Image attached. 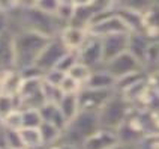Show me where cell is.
Listing matches in <instances>:
<instances>
[{
	"label": "cell",
	"instance_id": "10",
	"mask_svg": "<svg viewBox=\"0 0 159 149\" xmlns=\"http://www.w3.org/2000/svg\"><path fill=\"white\" fill-rule=\"evenodd\" d=\"M119 142L117 132L114 130L107 128H98L92 136H89L83 143V149H108Z\"/></svg>",
	"mask_w": 159,
	"mask_h": 149
},
{
	"label": "cell",
	"instance_id": "31",
	"mask_svg": "<svg viewBox=\"0 0 159 149\" xmlns=\"http://www.w3.org/2000/svg\"><path fill=\"white\" fill-rule=\"evenodd\" d=\"M59 89H60V92H62L63 95H71V94H78L80 90H81V84L66 74L63 77V80L60 81Z\"/></svg>",
	"mask_w": 159,
	"mask_h": 149
},
{
	"label": "cell",
	"instance_id": "8",
	"mask_svg": "<svg viewBox=\"0 0 159 149\" xmlns=\"http://www.w3.org/2000/svg\"><path fill=\"white\" fill-rule=\"evenodd\" d=\"M116 90H99V89H87L81 88L78 92V105L80 110L87 112H96L104 105L108 98L114 94Z\"/></svg>",
	"mask_w": 159,
	"mask_h": 149
},
{
	"label": "cell",
	"instance_id": "7",
	"mask_svg": "<svg viewBox=\"0 0 159 149\" xmlns=\"http://www.w3.org/2000/svg\"><path fill=\"white\" fill-rule=\"evenodd\" d=\"M128 42H129V32L128 33H114V35L101 38L102 62L107 63L111 59L117 57L119 54L128 51Z\"/></svg>",
	"mask_w": 159,
	"mask_h": 149
},
{
	"label": "cell",
	"instance_id": "6",
	"mask_svg": "<svg viewBox=\"0 0 159 149\" xmlns=\"http://www.w3.org/2000/svg\"><path fill=\"white\" fill-rule=\"evenodd\" d=\"M78 62L84 63L90 70H98L102 68L104 62H102V47H101V38L89 35L87 39L84 41V44L81 45L78 51Z\"/></svg>",
	"mask_w": 159,
	"mask_h": 149
},
{
	"label": "cell",
	"instance_id": "41",
	"mask_svg": "<svg viewBox=\"0 0 159 149\" xmlns=\"http://www.w3.org/2000/svg\"><path fill=\"white\" fill-rule=\"evenodd\" d=\"M108 149H134V148H131V146H128V145H123V143H120V142H117L116 145H113V146H110Z\"/></svg>",
	"mask_w": 159,
	"mask_h": 149
},
{
	"label": "cell",
	"instance_id": "3",
	"mask_svg": "<svg viewBox=\"0 0 159 149\" xmlns=\"http://www.w3.org/2000/svg\"><path fill=\"white\" fill-rule=\"evenodd\" d=\"M131 113H132V104L122 94L114 92L98 110L99 127L116 131Z\"/></svg>",
	"mask_w": 159,
	"mask_h": 149
},
{
	"label": "cell",
	"instance_id": "2",
	"mask_svg": "<svg viewBox=\"0 0 159 149\" xmlns=\"http://www.w3.org/2000/svg\"><path fill=\"white\" fill-rule=\"evenodd\" d=\"M98 128H99V121L96 112L80 110L77 116L65 127L59 143H68L83 149L84 140L89 136H92Z\"/></svg>",
	"mask_w": 159,
	"mask_h": 149
},
{
	"label": "cell",
	"instance_id": "36",
	"mask_svg": "<svg viewBox=\"0 0 159 149\" xmlns=\"http://www.w3.org/2000/svg\"><path fill=\"white\" fill-rule=\"evenodd\" d=\"M9 32V14L0 9V35Z\"/></svg>",
	"mask_w": 159,
	"mask_h": 149
},
{
	"label": "cell",
	"instance_id": "25",
	"mask_svg": "<svg viewBox=\"0 0 159 149\" xmlns=\"http://www.w3.org/2000/svg\"><path fill=\"white\" fill-rule=\"evenodd\" d=\"M15 108H18V98L0 92V121L5 119Z\"/></svg>",
	"mask_w": 159,
	"mask_h": 149
},
{
	"label": "cell",
	"instance_id": "39",
	"mask_svg": "<svg viewBox=\"0 0 159 149\" xmlns=\"http://www.w3.org/2000/svg\"><path fill=\"white\" fill-rule=\"evenodd\" d=\"M51 149H81V148L74 146V145H68V143H57V145L53 146Z\"/></svg>",
	"mask_w": 159,
	"mask_h": 149
},
{
	"label": "cell",
	"instance_id": "20",
	"mask_svg": "<svg viewBox=\"0 0 159 149\" xmlns=\"http://www.w3.org/2000/svg\"><path fill=\"white\" fill-rule=\"evenodd\" d=\"M93 15H95V11L92 8V5H87V6H74V14H72L69 24L87 29Z\"/></svg>",
	"mask_w": 159,
	"mask_h": 149
},
{
	"label": "cell",
	"instance_id": "16",
	"mask_svg": "<svg viewBox=\"0 0 159 149\" xmlns=\"http://www.w3.org/2000/svg\"><path fill=\"white\" fill-rule=\"evenodd\" d=\"M38 110H39V113H41L42 122H51L53 125H56L57 128H60L62 131L65 130V127L68 125V122L65 121V118L62 116V113L59 112L57 104L45 103V104H42Z\"/></svg>",
	"mask_w": 159,
	"mask_h": 149
},
{
	"label": "cell",
	"instance_id": "23",
	"mask_svg": "<svg viewBox=\"0 0 159 149\" xmlns=\"http://www.w3.org/2000/svg\"><path fill=\"white\" fill-rule=\"evenodd\" d=\"M21 116H23V128H39V125L42 123V118L38 108H23Z\"/></svg>",
	"mask_w": 159,
	"mask_h": 149
},
{
	"label": "cell",
	"instance_id": "44",
	"mask_svg": "<svg viewBox=\"0 0 159 149\" xmlns=\"http://www.w3.org/2000/svg\"><path fill=\"white\" fill-rule=\"evenodd\" d=\"M18 149H26V148H18Z\"/></svg>",
	"mask_w": 159,
	"mask_h": 149
},
{
	"label": "cell",
	"instance_id": "1",
	"mask_svg": "<svg viewBox=\"0 0 159 149\" xmlns=\"http://www.w3.org/2000/svg\"><path fill=\"white\" fill-rule=\"evenodd\" d=\"M48 36L32 32L20 30L12 35V53H14V68L21 70L24 66L33 65L38 54L48 42Z\"/></svg>",
	"mask_w": 159,
	"mask_h": 149
},
{
	"label": "cell",
	"instance_id": "28",
	"mask_svg": "<svg viewBox=\"0 0 159 149\" xmlns=\"http://www.w3.org/2000/svg\"><path fill=\"white\" fill-rule=\"evenodd\" d=\"M78 62V56H77V51H66L60 57V60L56 63L54 70L60 71L63 74H68V71L71 70L72 66Z\"/></svg>",
	"mask_w": 159,
	"mask_h": 149
},
{
	"label": "cell",
	"instance_id": "15",
	"mask_svg": "<svg viewBox=\"0 0 159 149\" xmlns=\"http://www.w3.org/2000/svg\"><path fill=\"white\" fill-rule=\"evenodd\" d=\"M21 81H23V79L20 75V71L15 68H8L2 77V81H0V92L17 97L20 88H21Z\"/></svg>",
	"mask_w": 159,
	"mask_h": 149
},
{
	"label": "cell",
	"instance_id": "19",
	"mask_svg": "<svg viewBox=\"0 0 159 149\" xmlns=\"http://www.w3.org/2000/svg\"><path fill=\"white\" fill-rule=\"evenodd\" d=\"M0 68H14L12 35L9 32L0 35Z\"/></svg>",
	"mask_w": 159,
	"mask_h": 149
},
{
	"label": "cell",
	"instance_id": "21",
	"mask_svg": "<svg viewBox=\"0 0 159 149\" xmlns=\"http://www.w3.org/2000/svg\"><path fill=\"white\" fill-rule=\"evenodd\" d=\"M20 137H21V142H23V146L26 149L44 148L39 128H21L20 130Z\"/></svg>",
	"mask_w": 159,
	"mask_h": 149
},
{
	"label": "cell",
	"instance_id": "12",
	"mask_svg": "<svg viewBox=\"0 0 159 149\" xmlns=\"http://www.w3.org/2000/svg\"><path fill=\"white\" fill-rule=\"evenodd\" d=\"M152 39L146 33H129V42H128V51L132 54L137 60L146 66V57L147 50Z\"/></svg>",
	"mask_w": 159,
	"mask_h": 149
},
{
	"label": "cell",
	"instance_id": "43",
	"mask_svg": "<svg viewBox=\"0 0 159 149\" xmlns=\"http://www.w3.org/2000/svg\"><path fill=\"white\" fill-rule=\"evenodd\" d=\"M92 2H95V0H90V3H92Z\"/></svg>",
	"mask_w": 159,
	"mask_h": 149
},
{
	"label": "cell",
	"instance_id": "17",
	"mask_svg": "<svg viewBox=\"0 0 159 149\" xmlns=\"http://www.w3.org/2000/svg\"><path fill=\"white\" fill-rule=\"evenodd\" d=\"M59 112L62 113L66 122H71L80 112L78 105V94H71V95H62L60 101L57 103Z\"/></svg>",
	"mask_w": 159,
	"mask_h": 149
},
{
	"label": "cell",
	"instance_id": "4",
	"mask_svg": "<svg viewBox=\"0 0 159 149\" xmlns=\"http://www.w3.org/2000/svg\"><path fill=\"white\" fill-rule=\"evenodd\" d=\"M66 51H69V50L63 45L60 38L59 36H53V38L48 39V42L41 50V53L38 54L35 65L38 68H41L44 72L48 70H53L54 66H56V63L60 60V57Z\"/></svg>",
	"mask_w": 159,
	"mask_h": 149
},
{
	"label": "cell",
	"instance_id": "13",
	"mask_svg": "<svg viewBox=\"0 0 159 149\" xmlns=\"http://www.w3.org/2000/svg\"><path fill=\"white\" fill-rule=\"evenodd\" d=\"M83 88L87 89H99V90H114L116 79L104 68L93 70L87 81L83 84Z\"/></svg>",
	"mask_w": 159,
	"mask_h": 149
},
{
	"label": "cell",
	"instance_id": "32",
	"mask_svg": "<svg viewBox=\"0 0 159 149\" xmlns=\"http://www.w3.org/2000/svg\"><path fill=\"white\" fill-rule=\"evenodd\" d=\"M72 14H74V5L60 3L59 8H57V12H56V18L62 23L63 26H68L72 18Z\"/></svg>",
	"mask_w": 159,
	"mask_h": 149
},
{
	"label": "cell",
	"instance_id": "30",
	"mask_svg": "<svg viewBox=\"0 0 159 149\" xmlns=\"http://www.w3.org/2000/svg\"><path fill=\"white\" fill-rule=\"evenodd\" d=\"M42 95H44L45 103H53V104H57L62 98V92L57 86H53V84H48L42 80Z\"/></svg>",
	"mask_w": 159,
	"mask_h": 149
},
{
	"label": "cell",
	"instance_id": "34",
	"mask_svg": "<svg viewBox=\"0 0 159 149\" xmlns=\"http://www.w3.org/2000/svg\"><path fill=\"white\" fill-rule=\"evenodd\" d=\"M65 75H66V74H63V72H60V71H57L53 68V70L45 71L42 80H44L45 83H48V84H53V86H57V88H59V84H60V81L63 80Z\"/></svg>",
	"mask_w": 159,
	"mask_h": 149
},
{
	"label": "cell",
	"instance_id": "35",
	"mask_svg": "<svg viewBox=\"0 0 159 149\" xmlns=\"http://www.w3.org/2000/svg\"><path fill=\"white\" fill-rule=\"evenodd\" d=\"M137 149H159V132L144 136Z\"/></svg>",
	"mask_w": 159,
	"mask_h": 149
},
{
	"label": "cell",
	"instance_id": "24",
	"mask_svg": "<svg viewBox=\"0 0 159 149\" xmlns=\"http://www.w3.org/2000/svg\"><path fill=\"white\" fill-rule=\"evenodd\" d=\"M90 74H92V70H90L89 66H86L84 63H81V62H77L71 70L68 71V75L72 77L75 81H78L80 84H81V88H83V84L87 81V79L90 77Z\"/></svg>",
	"mask_w": 159,
	"mask_h": 149
},
{
	"label": "cell",
	"instance_id": "40",
	"mask_svg": "<svg viewBox=\"0 0 159 149\" xmlns=\"http://www.w3.org/2000/svg\"><path fill=\"white\" fill-rule=\"evenodd\" d=\"M74 6H87L90 5V0H72Z\"/></svg>",
	"mask_w": 159,
	"mask_h": 149
},
{
	"label": "cell",
	"instance_id": "42",
	"mask_svg": "<svg viewBox=\"0 0 159 149\" xmlns=\"http://www.w3.org/2000/svg\"><path fill=\"white\" fill-rule=\"evenodd\" d=\"M60 3H68V5H72V0H59Z\"/></svg>",
	"mask_w": 159,
	"mask_h": 149
},
{
	"label": "cell",
	"instance_id": "29",
	"mask_svg": "<svg viewBox=\"0 0 159 149\" xmlns=\"http://www.w3.org/2000/svg\"><path fill=\"white\" fill-rule=\"evenodd\" d=\"M155 2H158V0H116V6H126V8L144 12L147 8H150Z\"/></svg>",
	"mask_w": 159,
	"mask_h": 149
},
{
	"label": "cell",
	"instance_id": "18",
	"mask_svg": "<svg viewBox=\"0 0 159 149\" xmlns=\"http://www.w3.org/2000/svg\"><path fill=\"white\" fill-rule=\"evenodd\" d=\"M39 132H41V139H42V146L48 149L56 146L60 140V137H62V130L57 128L51 122L41 123L39 125Z\"/></svg>",
	"mask_w": 159,
	"mask_h": 149
},
{
	"label": "cell",
	"instance_id": "14",
	"mask_svg": "<svg viewBox=\"0 0 159 149\" xmlns=\"http://www.w3.org/2000/svg\"><path fill=\"white\" fill-rule=\"evenodd\" d=\"M143 26L144 33L150 39L159 33V0L143 12Z\"/></svg>",
	"mask_w": 159,
	"mask_h": 149
},
{
	"label": "cell",
	"instance_id": "27",
	"mask_svg": "<svg viewBox=\"0 0 159 149\" xmlns=\"http://www.w3.org/2000/svg\"><path fill=\"white\" fill-rule=\"evenodd\" d=\"M3 148L8 149L24 148L23 142H21V137H20V131L3 128Z\"/></svg>",
	"mask_w": 159,
	"mask_h": 149
},
{
	"label": "cell",
	"instance_id": "38",
	"mask_svg": "<svg viewBox=\"0 0 159 149\" xmlns=\"http://www.w3.org/2000/svg\"><path fill=\"white\" fill-rule=\"evenodd\" d=\"M15 8V0H0V9L9 12L11 9Z\"/></svg>",
	"mask_w": 159,
	"mask_h": 149
},
{
	"label": "cell",
	"instance_id": "45",
	"mask_svg": "<svg viewBox=\"0 0 159 149\" xmlns=\"http://www.w3.org/2000/svg\"><path fill=\"white\" fill-rule=\"evenodd\" d=\"M41 149H48V148H41Z\"/></svg>",
	"mask_w": 159,
	"mask_h": 149
},
{
	"label": "cell",
	"instance_id": "33",
	"mask_svg": "<svg viewBox=\"0 0 159 149\" xmlns=\"http://www.w3.org/2000/svg\"><path fill=\"white\" fill-rule=\"evenodd\" d=\"M59 5H60L59 0H36L35 8H38L39 11H42V12H45V14L56 15Z\"/></svg>",
	"mask_w": 159,
	"mask_h": 149
},
{
	"label": "cell",
	"instance_id": "37",
	"mask_svg": "<svg viewBox=\"0 0 159 149\" xmlns=\"http://www.w3.org/2000/svg\"><path fill=\"white\" fill-rule=\"evenodd\" d=\"M36 0H15V8L27 9V8H35Z\"/></svg>",
	"mask_w": 159,
	"mask_h": 149
},
{
	"label": "cell",
	"instance_id": "9",
	"mask_svg": "<svg viewBox=\"0 0 159 149\" xmlns=\"http://www.w3.org/2000/svg\"><path fill=\"white\" fill-rule=\"evenodd\" d=\"M57 36L60 38L63 45L69 51H78L80 48H81V45L84 44V41L87 39L89 32H87V29L68 24V26L62 27V30L59 32Z\"/></svg>",
	"mask_w": 159,
	"mask_h": 149
},
{
	"label": "cell",
	"instance_id": "11",
	"mask_svg": "<svg viewBox=\"0 0 159 149\" xmlns=\"http://www.w3.org/2000/svg\"><path fill=\"white\" fill-rule=\"evenodd\" d=\"M116 15L123 21V24L128 27L129 33H144L143 26V12L135 9L126 8V6H116Z\"/></svg>",
	"mask_w": 159,
	"mask_h": 149
},
{
	"label": "cell",
	"instance_id": "5",
	"mask_svg": "<svg viewBox=\"0 0 159 149\" xmlns=\"http://www.w3.org/2000/svg\"><path fill=\"white\" fill-rule=\"evenodd\" d=\"M102 68L105 71H108L116 80L123 77V75H128V74L137 72V71H146L144 66L129 51L122 53L117 57H114V59H111L110 62L104 63Z\"/></svg>",
	"mask_w": 159,
	"mask_h": 149
},
{
	"label": "cell",
	"instance_id": "22",
	"mask_svg": "<svg viewBox=\"0 0 159 149\" xmlns=\"http://www.w3.org/2000/svg\"><path fill=\"white\" fill-rule=\"evenodd\" d=\"M144 77H147V71H137V72H132V74L123 75V77H120V79L116 80V88H114V90L120 94V92L126 90V89L129 88V86H132L134 83H137L138 80L144 79Z\"/></svg>",
	"mask_w": 159,
	"mask_h": 149
},
{
	"label": "cell",
	"instance_id": "26",
	"mask_svg": "<svg viewBox=\"0 0 159 149\" xmlns=\"http://www.w3.org/2000/svg\"><path fill=\"white\" fill-rule=\"evenodd\" d=\"M0 122H2V127H3V128L20 131V130L23 128V116H21V110H20V108L12 110V112H11L5 119H2Z\"/></svg>",
	"mask_w": 159,
	"mask_h": 149
}]
</instances>
